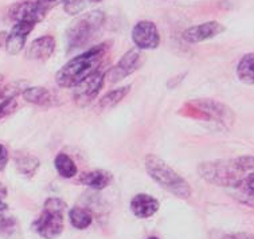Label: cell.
I'll return each instance as SVG.
<instances>
[{
	"mask_svg": "<svg viewBox=\"0 0 254 239\" xmlns=\"http://www.w3.org/2000/svg\"><path fill=\"white\" fill-rule=\"evenodd\" d=\"M200 178L206 181L231 188L241 203L253 207V176L254 159L252 155L236 159L203 161L198 166Z\"/></svg>",
	"mask_w": 254,
	"mask_h": 239,
	"instance_id": "obj_1",
	"label": "cell"
},
{
	"mask_svg": "<svg viewBox=\"0 0 254 239\" xmlns=\"http://www.w3.org/2000/svg\"><path fill=\"white\" fill-rule=\"evenodd\" d=\"M108 49L109 43H101L71 58L57 71V85L65 89L74 88L83 78L100 69V64L104 60V57L107 56Z\"/></svg>",
	"mask_w": 254,
	"mask_h": 239,
	"instance_id": "obj_2",
	"label": "cell"
},
{
	"mask_svg": "<svg viewBox=\"0 0 254 239\" xmlns=\"http://www.w3.org/2000/svg\"><path fill=\"white\" fill-rule=\"evenodd\" d=\"M145 170L162 188L176 198L189 199L192 195V188L189 181L156 155H148L145 157Z\"/></svg>",
	"mask_w": 254,
	"mask_h": 239,
	"instance_id": "obj_3",
	"label": "cell"
},
{
	"mask_svg": "<svg viewBox=\"0 0 254 239\" xmlns=\"http://www.w3.org/2000/svg\"><path fill=\"white\" fill-rule=\"evenodd\" d=\"M105 22V14L100 9L81 15L71 22L66 31L67 50L73 51L86 46L101 30Z\"/></svg>",
	"mask_w": 254,
	"mask_h": 239,
	"instance_id": "obj_4",
	"label": "cell"
},
{
	"mask_svg": "<svg viewBox=\"0 0 254 239\" xmlns=\"http://www.w3.org/2000/svg\"><path fill=\"white\" fill-rule=\"evenodd\" d=\"M66 203L58 198L47 199L43 211L33 222V230L45 239H56L64 233Z\"/></svg>",
	"mask_w": 254,
	"mask_h": 239,
	"instance_id": "obj_5",
	"label": "cell"
},
{
	"mask_svg": "<svg viewBox=\"0 0 254 239\" xmlns=\"http://www.w3.org/2000/svg\"><path fill=\"white\" fill-rule=\"evenodd\" d=\"M105 73L98 69L74 86L73 98L78 108H86L98 97L104 88Z\"/></svg>",
	"mask_w": 254,
	"mask_h": 239,
	"instance_id": "obj_6",
	"label": "cell"
},
{
	"mask_svg": "<svg viewBox=\"0 0 254 239\" xmlns=\"http://www.w3.org/2000/svg\"><path fill=\"white\" fill-rule=\"evenodd\" d=\"M141 63L143 58L139 49H130L121 57L120 60L108 71V74H105V77H108V81L111 83L120 82L136 70H139Z\"/></svg>",
	"mask_w": 254,
	"mask_h": 239,
	"instance_id": "obj_7",
	"label": "cell"
},
{
	"mask_svg": "<svg viewBox=\"0 0 254 239\" xmlns=\"http://www.w3.org/2000/svg\"><path fill=\"white\" fill-rule=\"evenodd\" d=\"M132 41L139 50H155L160 45L157 26L151 20H140L132 30Z\"/></svg>",
	"mask_w": 254,
	"mask_h": 239,
	"instance_id": "obj_8",
	"label": "cell"
},
{
	"mask_svg": "<svg viewBox=\"0 0 254 239\" xmlns=\"http://www.w3.org/2000/svg\"><path fill=\"white\" fill-rule=\"evenodd\" d=\"M47 11L38 1H20L9 8V19L16 22H30L37 24L43 20Z\"/></svg>",
	"mask_w": 254,
	"mask_h": 239,
	"instance_id": "obj_9",
	"label": "cell"
},
{
	"mask_svg": "<svg viewBox=\"0 0 254 239\" xmlns=\"http://www.w3.org/2000/svg\"><path fill=\"white\" fill-rule=\"evenodd\" d=\"M223 31H225L223 24H221L217 20H210V22H204V23L192 26V27L185 30L182 34V38L187 43L195 45V43H200V42L218 37Z\"/></svg>",
	"mask_w": 254,
	"mask_h": 239,
	"instance_id": "obj_10",
	"label": "cell"
},
{
	"mask_svg": "<svg viewBox=\"0 0 254 239\" xmlns=\"http://www.w3.org/2000/svg\"><path fill=\"white\" fill-rule=\"evenodd\" d=\"M191 105L196 106V109L204 112L207 115V119L218 121L223 125L234 124V113L230 111V108L223 105L221 102L211 101V100H196L191 102Z\"/></svg>",
	"mask_w": 254,
	"mask_h": 239,
	"instance_id": "obj_11",
	"label": "cell"
},
{
	"mask_svg": "<svg viewBox=\"0 0 254 239\" xmlns=\"http://www.w3.org/2000/svg\"><path fill=\"white\" fill-rule=\"evenodd\" d=\"M35 24L30 22H16L14 27L11 28L9 34L5 37V50L9 56H16L23 50L26 41L30 32L33 31Z\"/></svg>",
	"mask_w": 254,
	"mask_h": 239,
	"instance_id": "obj_12",
	"label": "cell"
},
{
	"mask_svg": "<svg viewBox=\"0 0 254 239\" xmlns=\"http://www.w3.org/2000/svg\"><path fill=\"white\" fill-rule=\"evenodd\" d=\"M160 207V203L148 193H137L132 200H130V210L134 216L140 219H147L155 215Z\"/></svg>",
	"mask_w": 254,
	"mask_h": 239,
	"instance_id": "obj_13",
	"label": "cell"
},
{
	"mask_svg": "<svg viewBox=\"0 0 254 239\" xmlns=\"http://www.w3.org/2000/svg\"><path fill=\"white\" fill-rule=\"evenodd\" d=\"M56 39L51 35H45L31 42V45L28 46L27 56L28 60H49L56 50Z\"/></svg>",
	"mask_w": 254,
	"mask_h": 239,
	"instance_id": "obj_14",
	"label": "cell"
},
{
	"mask_svg": "<svg viewBox=\"0 0 254 239\" xmlns=\"http://www.w3.org/2000/svg\"><path fill=\"white\" fill-rule=\"evenodd\" d=\"M22 96L26 101L33 104V105L43 106V108L57 105L56 96L50 90H47L46 88H42V86H31V88L27 86L22 93Z\"/></svg>",
	"mask_w": 254,
	"mask_h": 239,
	"instance_id": "obj_15",
	"label": "cell"
},
{
	"mask_svg": "<svg viewBox=\"0 0 254 239\" xmlns=\"http://www.w3.org/2000/svg\"><path fill=\"white\" fill-rule=\"evenodd\" d=\"M79 181L93 189H104L113 181V175L105 170L89 171L79 176Z\"/></svg>",
	"mask_w": 254,
	"mask_h": 239,
	"instance_id": "obj_16",
	"label": "cell"
},
{
	"mask_svg": "<svg viewBox=\"0 0 254 239\" xmlns=\"http://www.w3.org/2000/svg\"><path fill=\"white\" fill-rule=\"evenodd\" d=\"M15 164H16V168L20 172V175L27 176V178H31L41 166L37 157L27 152H16Z\"/></svg>",
	"mask_w": 254,
	"mask_h": 239,
	"instance_id": "obj_17",
	"label": "cell"
},
{
	"mask_svg": "<svg viewBox=\"0 0 254 239\" xmlns=\"http://www.w3.org/2000/svg\"><path fill=\"white\" fill-rule=\"evenodd\" d=\"M130 92V86H123V88L115 89V90H111L109 93H107L105 96L102 97L101 100L98 101L97 109L98 111H108V109H112L120 104L125 97L128 96Z\"/></svg>",
	"mask_w": 254,
	"mask_h": 239,
	"instance_id": "obj_18",
	"label": "cell"
},
{
	"mask_svg": "<svg viewBox=\"0 0 254 239\" xmlns=\"http://www.w3.org/2000/svg\"><path fill=\"white\" fill-rule=\"evenodd\" d=\"M54 166H56L57 172L60 174V176L65 178V179H71L74 176L77 175V166L75 163L69 155L66 153H58L54 160Z\"/></svg>",
	"mask_w": 254,
	"mask_h": 239,
	"instance_id": "obj_19",
	"label": "cell"
},
{
	"mask_svg": "<svg viewBox=\"0 0 254 239\" xmlns=\"http://www.w3.org/2000/svg\"><path fill=\"white\" fill-rule=\"evenodd\" d=\"M237 75L240 78L241 82L246 83L252 86L254 83V74H253V54L249 53L241 58L240 63L237 66Z\"/></svg>",
	"mask_w": 254,
	"mask_h": 239,
	"instance_id": "obj_20",
	"label": "cell"
},
{
	"mask_svg": "<svg viewBox=\"0 0 254 239\" xmlns=\"http://www.w3.org/2000/svg\"><path fill=\"white\" fill-rule=\"evenodd\" d=\"M69 219L74 229H77V230H85V229H88L89 226L92 225L93 216L85 208L74 207L70 210Z\"/></svg>",
	"mask_w": 254,
	"mask_h": 239,
	"instance_id": "obj_21",
	"label": "cell"
},
{
	"mask_svg": "<svg viewBox=\"0 0 254 239\" xmlns=\"http://www.w3.org/2000/svg\"><path fill=\"white\" fill-rule=\"evenodd\" d=\"M26 88H27V83L23 82V81L12 82L7 85V86H4V88L0 90V104L8 101V100H14L18 94H22Z\"/></svg>",
	"mask_w": 254,
	"mask_h": 239,
	"instance_id": "obj_22",
	"label": "cell"
},
{
	"mask_svg": "<svg viewBox=\"0 0 254 239\" xmlns=\"http://www.w3.org/2000/svg\"><path fill=\"white\" fill-rule=\"evenodd\" d=\"M86 7L85 0H64V9L69 15H77L82 12Z\"/></svg>",
	"mask_w": 254,
	"mask_h": 239,
	"instance_id": "obj_23",
	"label": "cell"
},
{
	"mask_svg": "<svg viewBox=\"0 0 254 239\" xmlns=\"http://www.w3.org/2000/svg\"><path fill=\"white\" fill-rule=\"evenodd\" d=\"M16 222L14 218H7V216H0V234L11 235L15 231Z\"/></svg>",
	"mask_w": 254,
	"mask_h": 239,
	"instance_id": "obj_24",
	"label": "cell"
},
{
	"mask_svg": "<svg viewBox=\"0 0 254 239\" xmlns=\"http://www.w3.org/2000/svg\"><path fill=\"white\" fill-rule=\"evenodd\" d=\"M16 108H18V104L15 101V98L14 100H8V101L1 102L0 104V120L5 117V116L11 115L12 112L16 111Z\"/></svg>",
	"mask_w": 254,
	"mask_h": 239,
	"instance_id": "obj_25",
	"label": "cell"
},
{
	"mask_svg": "<svg viewBox=\"0 0 254 239\" xmlns=\"http://www.w3.org/2000/svg\"><path fill=\"white\" fill-rule=\"evenodd\" d=\"M8 163V151L4 145L0 144V171H3Z\"/></svg>",
	"mask_w": 254,
	"mask_h": 239,
	"instance_id": "obj_26",
	"label": "cell"
},
{
	"mask_svg": "<svg viewBox=\"0 0 254 239\" xmlns=\"http://www.w3.org/2000/svg\"><path fill=\"white\" fill-rule=\"evenodd\" d=\"M218 239H253V235L248 233H237V234H223Z\"/></svg>",
	"mask_w": 254,
	"mask_h": 239,
	"instance_id": "obj_27",
	"label": "cell"
},
{
	"mask_svg": "<svg viewBox=\"0 0 254 239\" xmlns=\"http://www.w3.org/2000/svg\"><path fill=\"white\" fill-rule=\"evenodd\" d=\"M60 1L61 0H38L39 5H42V7L46 9V11H49L50 8H53V7L58 4Z\"/></svg>",
	"mask_w": 254,
	"mask_h": 239,
	"instance_id": "obj_28",
	"label": "cell"
},
{
	"mask_svg": "<svg viewBox=\"0 0 254 239\" xmlns=\"http://www.w3.org/2000/svg\"><path fill=\"white\" fill-rule=\"evenodd\" d=\"M7 196V189L3 184L0 183V199H4Z\"/></svg>",
	"mask_w": 254,
	"mask_h": 239,
	"instance_id": "obj_29",
	"label": "cell"
},
{
	"mask_svg": "<svg viewBox=\"0 0 254 239\" xmlns=\"http://www.w3.org/2000/svg\"><path fill=\"white\" fill-rule=\"evenodd\" d=\"M5 208H7V204H5V203L3 202V199H0V212L4 211Z\"/></svg>",
	"mask_w": 254,
	"mask_h": 239,
	"instance_id": "obj_30",
	"label": "cell"
},
{
	"mask_svg": "<svg viewBox=\"0 0 254 239\" xmlns=\"http://www.w3.org/2000/svg\"><path fill=\"white\" fill-rule=\"evenodd\" d=\"M89 1H92V3H101L104 0H89Z\"/></svg>",
	"mask_w": 254,
	"mask_h": 239,
	"instance_id": "obj_31",
	"label": "cell"
},
{
	"mask_svg": "<svg viewBox=\"0 0 254 239\" xmlns=\"http://www.w3.org/2000/svg\"><path fill=\"white\" fill-rule=\"evenodd\" d=\"M147 239H159V238H156V237H149V238H147Z\"/></svg>",
	"mask_w": 254,
	"mask_h": 239,
	"instance_id": "obj_32",
	"label": "cell"
}]
</instances>
